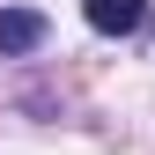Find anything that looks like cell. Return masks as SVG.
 Masks as SVG:
<instances>
[{
	"instance_id": "obj_1",
	"label": "cell",
	"mask_w": 155,
	"mask_h": 155,
	"mask_svg": "<svg viewBox=\"0 0 155 155\" xmlns=\"http://www.w3.org/2000/svg\"><path fill=\"white\" fill-rule=\"evenodd\" d=\"M45 15H37V8H0V59H22V52H37V45H45Z\"/></svg>"
},
{
	"instance_id": "obj_2",
	"label": "cell",
	"mask_w": 155,
	"mask_h": 155,
	"mask_svg": "<svg viewBox=\"0 0 155 155\" xmlns=\"http://www.w3.org/2000/svg\"><path fill=\"white\" fill-rule=\"evenodd\" d=\"M81 15H89V30H104V37H126V30H140L148 0H81Z\"/></svg>"
}]
</instances>
